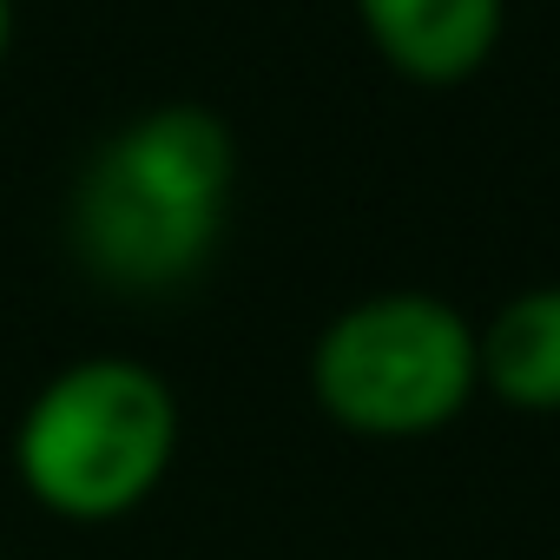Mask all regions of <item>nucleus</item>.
Returning <instances> with one entry per match:
<instances>
[{"instance_id":"nucleus-1","label":"nucleus","mask_w":560,"mask_h":560,"mask_svg":"<svg viewBox=\"0 0 560 560\" xmlns=\"http://www.w3.org/2000/svg\"><path fill=\"white\" fill-rule=\"evenodd\" d=\"M237 198V139L211 106L165 100L113 126L73 191L67 250L100 291L172 298L211 270Z\"/></svg>"},{"instance_id":"nucleus-2","label":"nucleus","mask_w":560,"mask_h":560,"mask_svg":"<svg viewBox=\"0 0 560 560\" xmlns=\"http://www.w3.org/2000/svg\"><path fill=\"white\" fill-rule=\"evenodd\" d=\"M178 396L139 357H80L54 370L14 422L21 488L73 527L139 514L178 462Z\"/></svg>"},{"instance_id":"nucleus-3","label":"nucleus","mask_w":560,"mask_h":560,"mask_svg":"<svg viewBox=\"0 0 560 560\" xmlns=\"http://www.w3.org/2000/svg\"><path fill=\"white\" fill-rule=\"evenodd\" d=\"M481 389L475 324L435 291H376L337 311L311 343L317 409L370 442L448 429Z\"/></svg>"},{"instance_id":"nucleus-4","label":"nucleus","mask_w":560,"mask_h":560,"mask_svg":"<svg viewBox=\"0 0 560 560\" xmlns=\"http://www.w3.org/2000/svg\"><path fill=\"white\" fill-rule=\"evenodd\" d=\"M357 21L409 86H462L494 60L508 0H357Z\"/></svg>"},{"instance_id":"nucleus-5","label":"nucleus","mask_w":560,"mask_h":560,"mask_svg":"<svg viewBox=\"0 0 560 560\" xmlns=\"http://www.w3.org/2000/svg\"><path fill=\"white\" fill-rule=\"evenodd\" d=\"M481 389L521 416H560V284L514 291L475 330Z\"/></svg>"},{"instance_id":"nucleus-6","label":"nucleus","mask_w":560,"mask_h":560,"mask_svg":"<svg viewBox=\"0 0 560 560\" xmlns=\"http://www.w3.org/2000/svg\"><path fill=\"white\" fill-rule=\"evenodd\" d=\"M14 54V0H0V67Z\"/></svg>"}]
</instances>
